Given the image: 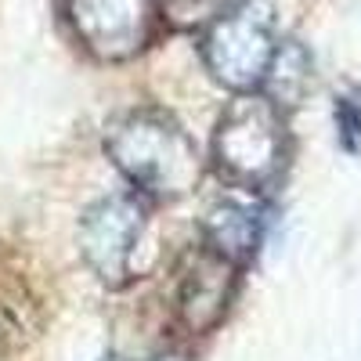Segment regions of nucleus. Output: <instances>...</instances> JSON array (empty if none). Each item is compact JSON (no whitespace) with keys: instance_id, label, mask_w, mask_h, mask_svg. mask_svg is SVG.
<instances>
[{"instance_id":"nucleus-7","label":"nucleus","mask_w":361,"mask_h":361,"mask_svg":"<svg viewBox=\"0 0 361 361\" xmlns=\"http://www.w3.org/2000/svg\"><path fill=\"white\" fill-rule=\"evenodd\" d=\"M260 231H264V214L246 195H221L206 209V221H202L206 250L231 264H246L257 253Z\"/></svg>"},{"instance_id":"nucleus-9","label":"nucleus","mask_w":361,"mask_h":361,"mask_svg":"<svg viewBox=\"0 0 361 361\" xmlns=\"http://www.w3.org/2000/svg\"><path fill=\"white\" fill-rule=\"evenodd\" d=\"M336 123H340V134H343L347 148H357L361 145V102L343 98L336 105Z\"/></svg>"},{"instance_id":"nucleus-8","label":"nucleus","mask_w":361,"mask_h":361,"mask_svg":"<svg viewBox=\"0 0 361 361\" xmlns=\"http://www.w3.org/2000/svg\"><path fill=\"white\" fill-rule=\"evenodd\" d=\"M307 83H311V58H307V51L300 44H282L275 51V62H271V69H267V80H264V87L271 90L267 98L275 102L279 109L282 105H296V98L307 90Z\"/></svg>"},{"instance_id":"nucleus-5","label":"nucleus","mask_w":361,"mask_h":361,"mask_svg":"<svg viewBox=\"0 0 361 361\" xmlns=\"http://www.w3.org/2000/svg\"><path fill=\"white\" fill-rule=\"evenodd\" d=\"M152 15V0H69L76 37L102 58H127L145 47Z\"/></svg>"},{"instance_id":"nucleus-6","label":"nucleus","mask_w":361,"mask_h":361,"mask_svg":"<svg viewBox=\"0 0 361 361\" xmlns=\"http://www.w3.org/2000/svg\"><path fill=\"white\" fill-rule=\"evenodd\" d=\"M235 271L238 264L202 250L195 264L185 271L177 293V311L192 333H209L228 311L231 296H235Z\"/></svg>"},{"instance_id":"nucleus-4","label":"nucleus","mask_w":361,"mask_h":361,"mask_svg":"<svg viewBox=\"0 0 361 361\" xmlns=\"http://www.w3.org/2000/svg\"><path fill=\"white\" fill-rule=\"evenodd\" d=\"M145 206L134 195H112L90 206L80 221V250L90 271L109 282L123 286L134 271V253L145 235Z\"/></svg>"},{"instance_id":"nucleus-3","label":"nucleus","mask_w":361,"mask_h":361,"mask_svg":"<svg viewBox=\"0 0 361 361\" xmlns=\"http://www.w3.org/2000/svg\"><path fill=\"white\" fill-rule=\"evenodd\" d=\"M275 18L264 0H238L228 11L214 18L206 29L202 54L206 66L224 87L250 94L253 87L267 80V69L275 62Z\"/></svg>"},{"instance_id":"nucleus-2","label":"nucleus","mask_w":361,"mask_h":361,"mask_svg":"<svg viewBox=\"0 0 361 361\" xmlns=\"http://www.w3.org/2000/svg\"><path fill=\"white\" fill-rule=\"evenodd\" d=\"M214 159L235 185L260 188L275 180L286 163L282 109L267 94H238L217 123Z\"/></svg>"},{"instance_id":"nucleus-1","label":"nucleus","mask_w":361,"mask_h":361,"mask_svg":"<svg viewBox=\"0 0 361 361\" xmlns=\"http://www.w3.org/2000/svg\"><path fill=\"white\" fill-rule=\"evenodd\" d=\"M105 148L134 188L156 199H180L199 185V152L170 116L137 109L116 119Z\"/></svg>"}]
</instances>
